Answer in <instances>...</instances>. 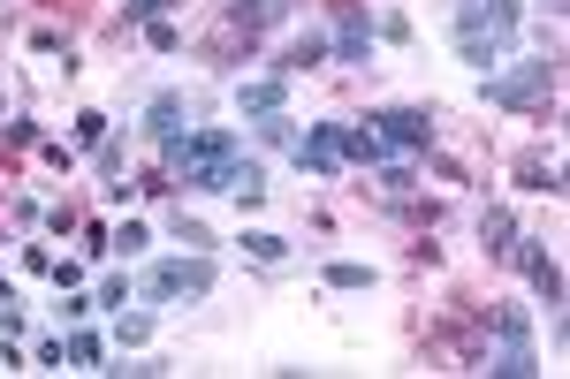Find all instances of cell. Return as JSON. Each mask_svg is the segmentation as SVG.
I'll return each mask as SVG.
<instances>
[{
  "label": "cell",
  "mask_w": 570,
  "mask_h": 379,
  "mask_svg": "<svg viewBox=\"0 0 570 379\" xmlns=\"http://www.w3.org/2000/svg\"><path fill=\"white\" fill-rule=\"evenodd\" d=\"M168 182L176 190H236L244 206L266 198V168L244 152L236 129H183L168 144Z\"/></svg>",
  "instance_id": "1"
},
{
  "label": "cell",
  "mask_w": 570,
  "mask_h": 379,
  "mask_svg": "<svg viewBox=\"0 0 570 379\" xmlns=\"http://www.w3.org/2000/svg\"><path fill=\"white\" fill-rule=\"evenodd\" d=\"M518 23H525V0H464L456 8V23H449V39H456V61L464 69H502L510 61V46H518Z\"/></svg>",
  "instance_id": "2"
},
{
  "label": "cell",
  "mask_w": 570,
  "mask_h": 379,
  "mask_svg": "<svg viewBox=\"0 0 570 379\" xmlns=\"http://www.w3.org/2000/svg\"><path fill=\"white\" fill-rule=\"evenodd\" d=\"M480 84H487V99H494V107L540 114V107L556 99V84H563V61H556V53H532V61H510V69H487Z\"/></svg>",
  "instance_id": "3"
},
{
  "label": "cell",
  "mask_w": 570,
  "mask_h": 379,
  "mask_svg": "<svg viewBox=\"0 0 570 379\" xmlns=\"http://www.w3.org/2000/svg\"><path fill=\"white\" fill-rule=\"evenodd\" d=\"M214 258L206 251H176V258H153L145 266V303H206L214 296Z\"/></svg>",
  "instance_id": "4"
},
{
  "label": "cell",
  "mask_w": 570,
  "mask_h": 379,
  "mask_svg": "<svg viewBox=\"0 0 570 379\" xmlns=\"http://www.w3.org/2000/svg\"><path fill=\"white\" fill-rule=\"evenodd\" d=\"M487 327H494V357H487V372H494V379H532V372H540L532 311H525V303H494V311H487Z\"/></svg>",
  "instance_id": "5"
},
{
  "label": "cell",
  "mask_w": 570,
  "mask_h": 379,
  "mask_svg": "<svg viewBox=\"0 0 570 379\" xmlns=\"http://www.w3.org/2000/svg\"><path fill=\"white\" fill-rule=\"evenodd\" d=\"M365 122H373V137L389 152H434V107H381Z\"/></svg>",
  "instance_id": "6"
},
{
  "label": "cell",
  "mask_w": 570,
  "mask_h": 379,
  "mask_svg": "<svg viewBox=\"0 0 570 379\" xmlns=\"http://www.w3.org/2000/svg\"><path fill=\"white\" fill-rule=\"evenodd\" d=\"M373 39H381V31H373V8H365V0H343V8H335L327 53H335L343 69H365V61H373Z\"/></svg>",
  "instance_id": "7"
},
{
  "label": "cell",
  "mask_w": 570,
  "mask_h": 379,
  "mask_svg": "<svg viewBox=\"0 0 570 379\" xmlns=\"http://www.w3.org/2000/svg\"><path fill=\"white\" fill-rule=\"evenodd\" d=\"M289 160H297L305 174H320V182H335V174H343V152H335V122H312L305 137L289 144Z\"/></svg>",
  "instance_id": "8"
},
{
  "label": "cell",
  "mask_w": 570,
  "mask_h": 379,
  "mask_svg": "<svg viewBox=\"0 0 570 379\" xmlns=\"http://www.w3.org/2000/svg\"><path fill=\"white\" fill-rule=\"evenodd\" d=\"M282 107H289V77H282V69H266V77H236V114L259 122V114H282Z\"/></svg>",
  "instance_id": "9"
},
{
  "label": "cell",
  "mask_w": 570,
  "mask_h": 379,
  "mask_svg": "<svg viewBox=\"0 0 570 379\" xmlns=\"http://www.w3.org/2000/svg\"><path fill=\"white\" fill-rule=\"evenodd\" d=\"M510 258L525 266V281H532V289L548 296V311H563V266L540 251V243H525V236H518V251H510Z\"/></svg>",
  "instance_id": "10"
},
{
  "label": "cell",
  "mask_w": 570,
  "mask_h": 379,
  "mask_svg": "<svg viewBox=\"0 0 570 379\" xmlns=\"http://www.w3.org/2000/svg\"><path fill=\"white\" fill-rule=\"evenodd\" d=\"M183 122H190V99L183 91H153V107H145V137H160V144H176Z\"/></svg>",
  "instance_id": "11"
},
{
  "label": "cell",
  "mask_w": 570,
  "mask_h": 379,
  "mask_svg": "<svg viewBox=\"0 0 570 379\" xmlns=\"http://www.w3.org/2000/svg\"><path fill=\"white\" fill-rule=\"evenodd\" d=\"M335 152L357 160V168H381V160H389V144L373 137V122H335Z\"/></svg>",
  "instance_id": "12"
},
{
  "label": "cell",
  "mask_w": 570,
  "mask_h": 379,
  "mask_svg": "<svg viewBox=\"0 0 570 379\" xmlns=\"http://www.w3.org/2000/svg\"><path fill=\"white\" fill-rule=\"evenodd\" d=\"M320 61H335V53H327V39H320V31H305V39L282 46V61H274V69H282V77H305V69H320Z\"/></svg>",
  "instance_id": "13"
},
{
  "label": "cell",
  "mask_w": 570,
  "mask_h": 379,
  "mask_svg": "<svg viewBox=\"0 0 570 379\" xmlns=\"http://www.w3.org/2000/svg\"><path fill=\"white\" fill-rule=\"evenodd\" d=\"M518 190H548V198H563V160L525 152V160H518Z\"/></svg>",
  "instance_id": "14"
},
{
  "label": "cell",
  "mask_w": 570,
  "mask_h": 379,
  "mask_svg": "<svg viewBox=\"0 0 570 379\" xmlns=\"http://www.w3.org/2000/svg\"><path fill=\"white\" fill-rule=\"evenodd\" d=\"M480 243H487V258H510L518 251V220H510L502 206H487L480 212Z\"/></svg>",
  "instance_id": "15"
},
{
  "label": "cell",
  "mask_w": 570,
  "mask_h": 379,
  "mask_svg": "<svg viewBox=\"0 0 570 379\" xmlns=\"http://www.w3.org/2000/svg\"><path fill=\"white\" fill-rule=\"evenodd\" d=\"M61 349H69V365H85V372H99V365H107V341H99V335H85V327H77V335L61 341Z\"/></svg>",
  "instance_id": "16"
},
{
  "label": "cell",
  "mask_w": 570,
  "mask_h": 379,
  "mask_svg": "<svg viewBox=\"0 0 570 379\" xmlns=\"http://www.w3.org/2000/svg\"><path fill=\"white\" fill-rule=\"evenodd\" d=\"M153 335V311H115V349H137Z\"/></svg>",
  "instance_id": "17"
},
{
  "label": "cell",
  "mask_w": 570,
  "mask_h": 379,
  "mask_svg": "<svg viewBox=\"0 0 570 379\" xmlns=\"http://www.w3.org/2000/svg\"><path fill=\"white\" fill-rule=\"evenodd\" d=\"M244 251L259 258V266H282V258H289V243H282L274 228H252V236H244Z\"/></svg>",
  "instance_id": "18"
},
{
  "label": "cell",
  "mask_w": 570,
  "mask_h": 379,
  "mask_svg": "<svg viewBox=\"0 0 570 379\" xmlns=\"http://www.w3.org/2000/svg\"><path fill=\"white\" fill-rule=\"evenodd\" d=\"M327 289H373V266H357V258H335V266H327Z\"/></svg>",
  "instance_id": "19"
},
{
  "label": "cell",
  "mask_w": 570,
  "mask_h": 379,
  "mask_svg": "<svg viewBox=\"0 0 570 379\" xmlns=\"http://www.w3.org/2000/svg\"><path fill=\"white\" fill-rule=\"evenodd\" d=\"M259 137H266V144H282V152H289V144H297L305 129L289 122V107H282V114H259Z\"/></svg>",
  "instance_id": "20"
},
{
  "label": "cell",
  "mask_w": 570,
  "mask_h": 379,
  "mask_svg": "<svg viewBox=\"0 0 570 379\" xmlns=\"http://www.w3.org/2000/svg\"><path fill=\"white\" fill-rule=\"evenodd\" d=\"M381 190H389V198H411V190H419V174L403 168V160H381Z\"/></svg>",
  "instance_id": "21"
},
{
  "label": "cell",
  "mask_w": 570,
  "mask_h": 379,
  "mask_svg": "<svg viewBox=\"0 0 570 379\" xmlns=\"http://www.w3.org/2000/svg\"><path fill=\"white\" fill-rule=\"evenodd\" d=\"M176 0H122V23H160Z\"/></svg>",
  "instance_id": "22"
},
{
  "label": "cell",
  "mask_w": 570,
  "mask_h": 379,
  "mask_svg": "<svg viewBox=\"0 0 570 379\" xmlns=\"http://www.w3.org/2000/svg\"><path fill=\"white\" fill-rule=\"evenodd\" d=\"M168 236H176L183 251H206V243H214V236H206V228H198V220H183V212H176V220H168Z\"/></svg>",
  "instance_id": "23"
},
{
  "label": "cell",
  "mask_w": 570,
  "mask_h": 379,
  "mask_svg": "<svg viewBox=\"0 0 570 379\" xmlns=\"http://www.w3.org/2000/svg\"><path fill=\"white\" fill-rule=\"evenodd\" d=\"M145 243H153V236H145V220H122V228L107 236V251H145Z\"/></svg>",
  "instance_id": "24"
},
{
  "label": "cell",
  "mask_w": 570,
  "mask_h": 379,
  "mask_svg": "<svg viewBox=\"0 0 570 379\" xmlns=\"http://www.w3.org/2000/svg\"><path fill=\"white\" fill-rule=\"evenodd\" d=\"M91 303H107V311H122V303H130V281H122V273H115V281H99V296H91Z\"/></svg>",
  "instance_id": "25"
},
{
  "label": "cell",
  "mask_w": 570,
  "mask_h": 379,
  "mask_svg": "<svg viewBox=\"0 0 570 379\" xmlns=\"http://www.w3.org/2000/svg\"><path fill=\"white\" fill-rule=\"evenodd\" d=\"M39 152H46V168H61V174H69V168H77V152H69V144H61V137H46V144H39Z\"/></svg>",
  "instance_id": "26"
},
{
  "label": "cell",
  "mask_w": 570,
  "mask_h": 379,
  "mask_svg": "<svg viewBox=\"0 0 570 379\" xmlns=\"http://www.w3.org/2000/svg\"><path fill=\"white\" fill-rule=\"evenodd\" d=\"M107 129H115V122H107V114H77V137H85V144H99Z\"/></svg>",
  "instance_id": "27"
},
{
  "label": "cell",
  "mask_w": 570,
  "mask_h": 379,
  "mask_svg": "<svg viewBox=\"0 0 570 379\" xmlns=\"http://www.w3.org/2000/svg\"><path fill=\"white\" fill-rule=\"evenodd\" d=\"M0 335H23V303H16V296L0 303Z\"/></svg>",
  "instance_id": "28"
},
{
  "label": "cell",
  "mask_w": 570,
  "mask_h": 379,
  "mask_svg": "<svg viewBox=\"0 0 570 379\" xmlns=\"http://www.w3.org/2000/svg\"><path fill=\"white\" fill-rule=\"evenodd\" d=\"M540 8H548V16H563V0H540Z\"/></svg>",
  "instance_id": "29"
}]
</instances>
